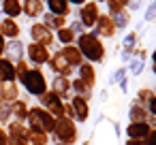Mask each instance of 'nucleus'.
I'll return each instance as SVG.
<instances>
[{"label": "nucleus", "instance_id": "obj_1", "mask_svg": "<svg viewBox=\"0 0 156 145\" xmlns=\"http://www.w3.org/2000/svg\"><path fill=\"white\" fill-rule=\"evenodd\" d=\"M77 47H79V51H81V56H83L86 62H90V64L105 62V45H103V41L96 34H92V32L79 34Z\"/></svg>", "mask_w": 156, "mask_h": 145}, {"label": "nucleus", "instance_id": "obj_2", "mask_svg": "<svg viewBox=\"0 0 156 145\" xmlns=\"http://www.w3.org/2000/svg\"><path fill=\"white\" fill-rule=\"evenodd\" d=\"M54 141L58 143H64V145H75L79 141V128H77V122L62 115L56 119V126H54Z\"/></svg>", "mask_w": 156, "mask_h": 145}, {"label": "nucleus", "instance_id": "obj_3", "mask_svg": "<svg viewBox=\"0 0 156 145\" xmlns=\"http://www.w3.org/2000/svg\"><path fill=\"white\" fill-rule=\"evenodd\" d=\"M26 122H28V130L45 132V134L54 132V126H56V117H54L49 111H45L43 107H32V109L28 111Z\"/></svg>", "mask_w": 156, "mask_h": 145}, {"label": "nucleus", "instance_id": "obj_4", "mask_svg": "<svg viewBox=\"0 0 156 145\" xmlns=\"http://www.w3.org/2000/svg\"><path fill=\"white\" fill-rule=\"evenodd\" d=\"M22 83H24L26 92L32 94V96H43L47 92V85H49L47 77L41 68H28V73L22 77Z\"/></svg>", "mask_w": 156, "mask_h": 145}, {"label": "nucleus", "instance_id": "obj_5", "mask_svg": "<svg viewBox=\"0 0 156 145\" xmlns=\"http://www.w3.org/2000/svg\"><path fill=\"white\" fill-rule=\"evenodd\" d=\"M39 100H41V107H43L45 111H49V113H51L56 119L64 115V100H62V98H60L56 92L47 90L43 96H39Z\"/></svg>", "mask_w": 156, "mask_h": 145}, {"label": "nucleus", "instance_id": "obj_6", "mask_svg": "<svg viewBox=\"0 0 156 145\" xmlns=\"http://www.w3.org/2000/svg\"><path fill=\"white\" fill-rule=\"evenodd\" d=\"M98 15H101L98 2H86V5H81V9H79V22H81L83 28H94Z\"/></svg>", "mask_w": 156, "mask_h": 145}, {"label": "nucleus", "instance_id": "obj_7", "mask_svg": "<svg viewBox=\"0 0 156 145\" xmlns=\"http://www.w3.org/2000/svg\"><path fill=\"white\" fill-rule=\"evenodd\" d=\"M26 54H28V60L34 64V66H41V64H47L51 54H49V47H43L39 43H30L26 47Z\"/></svg>", "mask_w": 156, "mask_h": 145}, {"label": "nucleus", "instance_id": "obj_8", "mask_svg": "<svg viewBox=\"0 0 156 145\" xmlns=\"http://www.w3.org/2000/svg\"><path fill=\"white\" fill-rule=\"evenodd\" d=\"M30 36H32V43H39V45H43V47H49L51 43H54V32L45 26V24H32V28H30Z\"/></svg>", "mask_w": 156, "mask_h": 145}, {"label": "nucleus", "instance_id": "obj_9", "mask_svg": "<svg viewBox=\"0 0 156 145\" xmlns=\"http://www.w3.org/2000/svg\"><path fill=\"white\" fill-rule=\"evenodd\" d=\"M49 68L54 71V75H60V77H71L73 75V66L69 64V60L62 56V51H56L51 58H49Z\"/></svg>", "mask_w": 156, "mask_h": 145}, {"label": "nucleus", "instance_id": "obj_10", "mask_svg": "<svg viewBox=\"0 0 156 145\" xmlns=\"http://www.w3.org/2000/svg\"><path fill=\"white\" fill-rule=\"evenodd\" d=\"M115 24H113V19H111V15H107V13H101L98 15V19H96V36L101 39H113L115 36Z\"/></svg>", "mask_w": 156, "mask_h": 145}, {"label": "nucleus", "instance_id": "obj_11", "mask_svg": "<svg viewBox=\"0 0 156 145\" xmlns=\"http://www.w3.org/2000/svg\"><path fill=\"white\" fill-rule=\"evenodd\" d=\"M51 92H56L64 102H69L73 98V88H71V79L69 77H60L56 75L54 81H51Z\"/></svg>", "mask_w": 156, "mask_h": 145}, {"label": "nucleus", "instance_id": "obj_12", "mask_svg": "<svg viewBox=\"0 0 156 145\" xmlns=\"http://www.w3.org/2000/svg\"><path fill=\"white\" fill-rule=\"evenodd\" d=\"M126 139H137V141H145L147 134L152 132V126L147 122H128L126 126Z\"/></svg>", "mask_w": 156, "mask_h": 145}, {"label": "nucleus", "instance_id": "obj_13", "mask_svg": "<svg viewBox=\"0 0 156 145\" xmlns=\"http://www.w3.org/2000/svg\"><path fill=\"white\" fill-rule=\"evenodd\" d=\"M71 107H73V113H75V122H88L90 117V100L81 98V96H73L71 100Z\"/></svg>", "mask_w": 156, "mask_h": 145}, {"label": "nucleus", "instance_id": "obj_14", "mask_svg": "<svg viewBox=\"0 0 156 145\" xmlns=\"http://www.w3.org/2000/svg\"><path fill=\"white\" fill-rule=\"evenodd\" d=\"M60 51H62V56H64V58L69 60V64H71L73 68H79V66H81V64L86 62L77 45H64V47H62Z\"/></svg>", "mask_w": 156, "mask_h": 145}, {"label": "nucleus", "instance_id": "obj_15", "mask_svg": "<svg viewBox=\"0 0 156 145\" xmlns=\"http://www.w3.org/2000/svg\"><path fill=\"white\" fill-rule=\"evenodd\" d=\"M77 71H79V79H81L90 90H94V85H96V68H94V64L83 62Z\"/></svg>", "mask_w": 156, "mask_h": 145}, {"label": "nucleus", "instance_id": "obj_16", "mask_svg": "<svg viewBox=\"0 0 156 145\" xmlns=\"http://www.w3.org/2000/svg\"><path fill=\"white\" fill-rule=\"evenodd\" d=\"M15 79V64L7 58H0V83H13Z\"/></svg>", "mask_w": 156, "mask_h": 145}, {"label": "nucleus", "instance_id": "obj_17", "mask_svg": "<svg viewBox=\"0 0 156 145\" xmlns=\"http://www.w3.org/2000/svg\"><path fill=\"white\" fill-rule=\"evenodd\" d=\"M128 119H130V122H147V119H150L147 107H143V105H139L137 100H133L130 107H128Z\"/></svg>", "mask_w": 156, "mask_h": 145}, {"label": "nucleus", "instance_id": "obj_18", "mask_svg": "<svg viewBox=\"0 0 156 145\" xmlns=\"http://www.w3.org/2000/svg\"><path fill=\"white\" fill-rule=\"evenodd\" d=\"M0 34L2 36H7V39H17L20 36V26H17V22L15 19H11V17H5L2 22H0Z\"/></svg>", "mask_w": 156, "mask_h": 145}, {"label": "nucleus", "instance_id": "obj_19", "mask_svg": "<svg viewBox=\"0 0 156 145\" xmlns=\"http://www.w3.org/2000/svg\"><path fill=\"white\" fill-rule=\"evenodd\" d=\"M22 11L28 17H41L43 15V0H24Z\"/></svg>", "mask_w": 156, "mask_h": 145}, {"label": "nucleus", "instance_id": "obj_20", "mask_svg": "<svg viewBox=\"0 0 156 145\" xmlns=\"http://www.w3.org/2000/svg\"><path fill=\"white\" fill-rule=\"evenodd\" d=\"M24 43L22 41H17V39H13L11 43H7V47H5V51H7V60H15V62H20L22 60V56H24Z\"/></svg>", "mask_w": 156, "mask_h": 145}, {"label": "nucleus", "instance_id": "obj_21", "mask_svg": "<svg viewBox=\"0 0 156 145\" xmlns=\"http://www.w3.org/2000/svg\"><path fill=\"white\" fill-rule=\"evenodd\" d=\"M47 7H49L51 15H60V17H66L71 11L69 0H47Z\"/></svg>", "mask_w": 156, "mask_h": 145}, {"label": "nucleus", "instance_id": "obj_22", "mask_svg": "<svg viewBox=\"0 0 156 145\" xmlns=\"http://www.w3.org/2000/svg\"><path fill=\"white\" fill-rule=\"evenodd\" d=\"M17 94H20V90H17L15 81L13 83H0V100L13 102V100H17Z\"/></svg>", "mask_w": 156, "mask_h": 145}, {"label": "nucleus", "instance_id": "obj_23", "mask_svg": "<svg viewBox=\"0 0 156 145\" xmlns=\"http://www.w3.org/2000/svg\"><path fill=\"white\" fill-rule=\"evenodd\" d=\"M135 45H137V32L126 34L124 43H122V60H124V62L130 60V56H133V51H135Z\"/></svg>", "mask_w": 156, "mask_h": 145}, {"label": "nucleus", "instance_id": "obj_24", "mask_svg": "<svg viewBox=\"0 0 156 145\" xmlns=\"http://www.w3.org/2000/svg\"><path fill=\"white\" fill-rule=\"evenodd\" d=\"M71 88H73V96H81V98H86V100L92 98V90H90L79 77H75V79L71 81Z\"/></svg>", "mask_w": 156, "mask_h": 145}, {"label": "nucleus", "instance_id": "obj_25", "mask_svg": "<svg viewBox=\"0 0 156 145\" xmlns=\"http://www.w3.org/2000/svg\"><path fill=\"white\" fill-rule=\"evenodd\" d=\"M11 111H13V115H15L17 122H26L30 107L26 105V100H13V102H11Z\"/></svg>", "mask_w": 156, "mask_h": 145}, {"label": "nucleus", "instance_id": "obj_26", "mask_svg": "<svg viewBox=\"0 0 156 145\" xmlns=\"http://www.w3.org/2000/svg\"><path fill=\"white\" fill-rule=\"evenodd\" d=\"M2 11L7 13V17L15 19L17 15H22V2L20 0H2Z\"/></svg>", "mask_w": 156, "mask_h": 145}, {"label": "nucleus", "instance_id": "obj_27", "mask_svg": "<svg viewBox=\"0 0 156 145\" xmlns=\"http://www.w3.org/2000/svg\"><path fill=\"white\" fill-rule=\"evenodd\" d=\"M45 26H47L49 30L66 28V17H60V15H51V13H47V15H45Z\"/></svg>", "mask_w": 156, "mask_h": 145}, {"label": "nucleus", "instance_id": "obj_28", "mask_svg": "<svg viewBox=\"0 0 156 145\" xmlns=\"http://www.w3.org/2000/svg\"><path fill=\"white\" fill-rule=\"evenodd\" d=\"M156 94H154V90L152 88H139V92H137V102L139 105H143V107H147L150 102H152V98H154Z\"/></svg>", "mask_w": 156, "mask_h": 145}, {"label": "nucleus", "instance_id": "obj_29", "mask_svg": "<svg viewBox=\"0 0 156 145\" xmlns=\"http://www.w3.org/2000/svg\"><path fill=\"white\" fill-rule=\"evenodd\" d=\"M111 19H113L115 28H126V26L130 24V13H128L126 9H122V11H118L115 15H111Z\"/></svg>", "mask_w": 156, "mask_h": 145}, {"label": "nucleus", "instance_id": "obj_30", "mask_svg": "<svg viewBox=\"0 0 156 145\" xmlns=\"http://www.w3.org/2000/svg\"><path fill=\"white\" fill-rule=\"evenodd\" d=\"M56 39H58L62 45H75V34H73L71 28H60V30L56 32Z\"/></svg>", "mask_w": 156, "mask_h": 145}, {"label": "nucleus", "instance_id": "obj_31", "mask_svg": "<svg viewBox=\"0 0 156 145\" xmlns=\"http://www.w3.org/2000/svg\"><path fill=\"white\" fill-rule=\"evenodd\" d=\"M28 141H30V145H47V143H49V136H47L45 132L28 130Z\"/></svg>", "mask_w": 156, "mask_h": 145}, {"label": "nucleus", "instance_id": "obj_32", "mask_svg": "<svg viewBox=\"0 0 156 145\" xmlns=\"http://www.w3.org/2000/svg\"><path fill=\"white\" fill-rule=\"evenodd\" d=\"M143 68H145V62H143V60L133 58V60H130V66H128V73H130V75H135V77H139V75L143 73Z\"/></svg>", "mask_w": 156, "mask_h": 145}, {"label": "nucleus", "instance_id": "obj_33", "mask_svg": "<svg viewBox=\"0 0 156 145\" xmlns=\"http://www.w3.org/2000/svg\"><path fill=\"white\" fill-rule=\"evenodd\" d=\"M11 115H13V111H11V102L0 100V122H9Z\"/></svg>", "mask_w": 156, "mask_h": 145}, {"label": "nucleus", "instance_id": "obj_34", "mask_svg": "<svg viewBox=\"0 0 156 145\" xmlns=\"http://www.w3.org/2000/svg\"><path fill=\"white\" fill-rule=\"evenodd\" d=\"M126 73H128V68H124V66L118 68V71L111 75V81H113V83H122V81H126Z\"/></svg>", "mask_w": 156, "mask_h": 145}, {"label": "nucleus", "instance_id": "obj_35", "mask_svg": "<svg viewBox=\"0 0 156 145\" xmlns=\"http://www.w3.org/2000/svg\"><path fill=\"white\" fill-rule=\"evenodd\" d=\"M156 19V0H152V5L145 11V22H154Z\"/></svg>", "mask_w": 156, "mask_h": 145}, {"label": "nucleus", "instance_id": "obj_36", "mask_svg": "<svg viewBox=\"0 0 156 145\" xmlns=\"http://www.w3.org/2000/svg\"><path fill=\"white\" fill-rule=\"evenodd\" d=\"M71 30H73L75 36H77V34H83V26H81V22H73V24H71Z\"/></svg>", "mask_w": 156, "mask_h": 145}, {"label": "nucleus", "instance_id": "obj_37", "mask_svg": "<svg viewBox=\"0 0 156 145\" xmlns=\"http://www.w3.org/2000/svg\"><path fill=\"white\" fill-rule=\"evenodd\" d=\"M0 145H9V134L5 128H0Z\"/></svg>", "mask_w": 156, "mask_h": 145}, {"label": "nucleus", "instance_id": "obj_38", "mask_svg": "<svg viewBox=\"0 0 156 145\" xmlns=\"http://www.w3.org/2000/svg\"><path fill=\"white\" fill-rule=\"evenodd\" d=\"M147 113L152 115V117H156V96L152 98V102L147 105Z\"/></svg>", "mask_w": 156, "mask_h": 145}, {"label": "nucleus", "instance_id": "obj_39", "mask_svg": "<svg viewBox=\"0 0 156 145\" xmlns=\"http://www.w3.org/2000/svg\"><path fill=\"white\" fill-rule=\"evenodd\" d=\"M145 145H156V130H152L145 139Z\"/></svg>", "mask_w": 156, "mask_h": 145}, {"label": "nucleus", "instance_id": "obj_40", "mask_svg": "<svg viewBox=\"0 0 156 145\" xmlns=\"http://www.w3.org/2000/svg\"><path fill=\"white\" fill-rule=\"evenodd\" d=\"M124 145H145V141H137V139H126Z\"/></svg>", "mask_w": 156, "mask_h": 145}, {"label": "nucleus", "instance_id": "obj_41", "mask_svg": "<svg viewBox=\"0 0 156 145\" xmlns=\"http://www.w3.org/2000/svg\"><path fill=\"white\" fill-rule=\"evenodd\" d=\"M5 47H7V43H5V36L0 34V58H2V54H5Z\"/></svg>", "mask_w": 156, "mask_h": 145}, {"label": "nucleus", "instance_id": "obj_42", "mask_svg": "<svg viewBox=\"0 0 156 145\" xmlns=\"http://www.w3.org/2000/svg\"><path fill=\"white\" fill-rule=\"evenodd\" d=\"M118 88H120V92H126V90H128V79L122 81V83H118Z\"/></svg>", "mask_w": 156, "mask_h": 145}, {"label": "nucleus", "instance_id": "obj_43", "mask_svg": "<svg viewBox=\"0 0 156 145\" xmlns=\"http://www.w3.org/2000/svg\"><path fill=\"white\" fill-rule=\"evenodd\" d=\"M147 124L152 126V130H156V117H152V115H150V119H147Z\"/></svg>", "mask_w": 156, "mask_h": 145}, {"label": "nucleus", "instance_id": "obj_44", "mask_svg": "<svg viewBox=\"0 0 156 145\" xmlns=\"http://www.w3.org/2000/svg\"><path fill=\"white\" fill-rule=\"evenodd\" d=\"M69 5H79L81 7V5H86V0H69Z\"/></svg>", "mask_w": 156, "mask_h": 145}, {"label": "nucleus", "instance_id": "obj_45", "mask_svg": "<svg viewBox=\"0 0 156 145\" xmlns=\"http://www.w3.org/2000/svg\"><path fill=\"white\" fill-rule=\"evenodd\" d=\"M113 128H115V134L120 136V134H122V128H120V124H113Z\"/></svg>", "mask_w": 156, "mask_h": 145}, {"label": "nucleus", "instance_id": "obj_46", "mask_svg": "<svg viewBox=\"0 0 156 145\" xmlns=\"http://www.w3.org/2000/svg\"><path fill=\"white\" fill-rule=\"evenodd\" d=\"M120 2H122L124 7H128V5H130V0H120Z\"/></svg>", "mask_w": 156, "mask_h": 145}, {"label": "nucleus", "instance_id": "obj_47", "mask_svg": "<svg viewBox=\"0 0 156 145\" xmlns=\"http://www.w3.org/2000/svg\"><path fill=\"white\" fill-rule=\"evenodd\" d=\"M54 145H64V143H58V141H56V143H54Z\"/></svg>", "mask_w": 156, "mask_h": 145}, {"label": "nucleus", "instance_id": "obj_48", "mask_svg": "<svg viewBox=\"0 0 156 145\" xmlns=\"http://www.w3.org/2000/svg\"><path fill=\"white\" fill-rule=\"evenodd\" d=\"M94 2H105V0H94Z\"/></svg>", "mask_w": 156, "mask_h": 145}]
</instances>
